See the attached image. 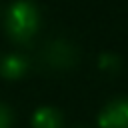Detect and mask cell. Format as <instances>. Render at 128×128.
Here are the masks:
<instances>
[{"label":"cell","mask_w":128,"mask_h":128,"mask_svg":"<svg viewBox=\"0 0 128 128\" xmlns=\"http://www.w3.org/2000/svg\"><path fill=\"white\" fill-rule=\"evenodd\" d=\"M10 122H12V116H10L8 108L4 104H0V128H10Z\"/></svg>","instance_id":"cell-5"},{"label":"cell","mask_w":128,"mask_h":128,"mask_svg":"<svg viewBox=\"0 0 128 128\" xmlns=\"http://www.w3.org/2000/svg\"><path fill=\"white\" fill-rule=\"evenodd\" d=\"M32 126L34 128H62V116L58 114V110L44 106V108H38L34 112Z\"/></svg>","instance_id":"cell-3"},{"label":"cell","mask_w":128,"mask_h":128,"mask_svg":"<svg viewBox=\"0 0 128 128\" xmlns=\"http://www.w3.org/2000/svg\"><path fill=\"white\" fill-rule=\"evenodd\" d=\"M38 24H40V16H38V10H36V6L32 2L18 0V2H14L8 8L6 30H8V36L14 42H26V40H30L36 34Z\"/></svg>","instance_id":"cell-1"},{"label":"cell","mask_w":128,"mask_h":128,"mask_svg":"<svg viewBox=\"0 0 128 128\" xmlns=\"http://www.w3.org/2000/svg\"><path fill=\"white\" fill-rule=\"evenodd\" d=\"M26 68H28L26 60H24L22 56H18V54H10V56H6V58L2 60V64H0V72H2V76H4V78H10V80L20 78V76L26 72Z\"/></svg>","instance_id":"cell-4"},{"label":"cell","mask_w":128,"mask_h":128,"mask_svg":"<svg viewBox=\"0 0 128 128\" xmlns=\"http://www.w3.org/2000/svg\"><path fill=\"white\" fill-rule=\"evenodd\" d=\"M100 128H128V98L110 102L98 116Z\"/></svg>","instance_id":"cell-2"}]
</instances>
